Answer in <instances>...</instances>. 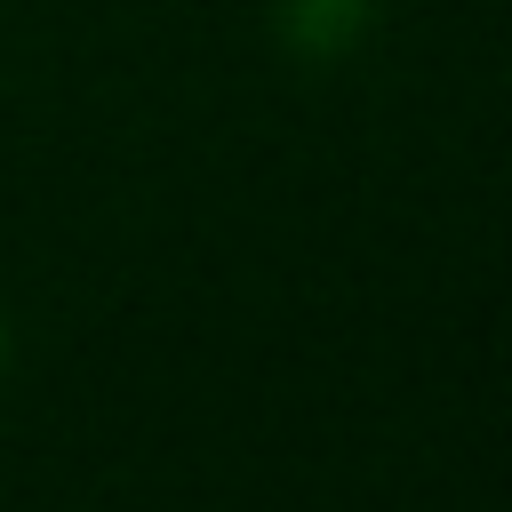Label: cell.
I'll list each match as a JSON object with an SVG mask.
<instances>
[{
	"mask_svg": "<svg viewBox=\"0 0 512 512\" xmlns=\"http://www.w3.org/2000/svg\"><path fill=\"white\" fill-rule=\"evenodd\" d=\"M272 24L288 40V56L304 64H336L376 32V0H272Z\"/></svg>",
	"mask_w": 512,
	"mask_h": 512,
	"instance_id": "obj_1",
	"label": "cell"
},
{
	"mask_svg": "<svg viewBox=\"0 0 512 512\" xmlns=\"http://www.w3.org/2000/svg\"><path fill=\"white\" fill-rule=\"evenodd\" d=\"M0 360H8V328H0Z\"/></svg>",
	"mask_w": 512,
	"mask_h": 512,
	"instance_id": "obj_2",
	"label": "cell"
}]
</instances>
